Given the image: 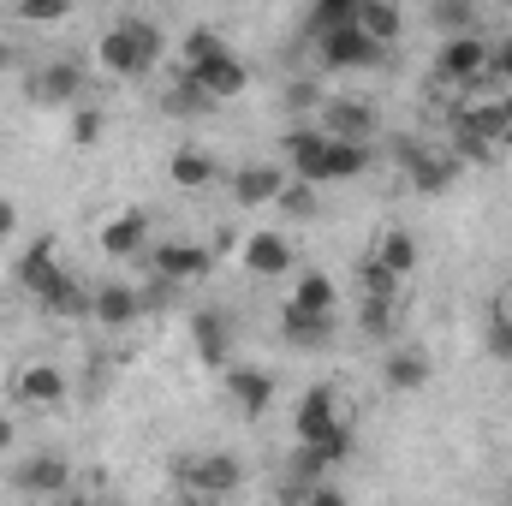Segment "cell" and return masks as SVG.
<instances>
[{
	"label": "cell",
	"mask_w": 512,
	"mask_h": 506,
	"mask_svg": "<svg viewBox=\"0 0 512 506\" xmlns=\"http://www.w3.org/2000/svg\"><path fill=\"white\" fill-rule=\"evenodd\" d=\"M173 471H179V489L191 495V506H215L221 495H233L245 483V465L233 453H191Z\"/></svg>",
	"instance_id": "cell-2"
},
{
	"label": "cell",
	"mask_w": 512,
	"mask_h": 506,
	"mask_svg": "<svg viewBox=\"0 0 512 506\" xmlns=\"http://www.w3.org/2000/svg\"><path fill=\"white\" fill-rule=\"evenodd\" d=\"M358 30H364L376 48H393V42H399V30H405V12H399V6H387V0H358Z\"/></svg>",
	"instance_id": "cell-17"
},
{
	"label": "cell",
	"mask_w": 512,
	"mask_h": 506,
	"mask_svg": "<svg viewBox=\"0 0 512 506\" xmlns=\"http://www.w3.org/2000/svg\"><path fill=\"white\" fill-rule=\"evenodd\" d=\"M393 155H399V167L411 173V185H417V191H429V197H435V191H447V179H453V155H435V149H429V143H417V137H399V143H393Z\"/></svg>",
	"instance_id": "cell-8"
},
{
	"label": "cell",
	"mask_w": 512,
	"mask_h": 506,
	"mask_svg": "<svg viewBox=\"0 0 512 506\" xmlns=\"http://www.w3.org/2000/svg\"><path fill=\"white\" fill-rule=\"evenodd\" d=\"M143 239H149V215H143V209H126L120 221L102 227V251L108 256H137L143 251Z\"/></svg>",
	"instance_id": "cell-19"
},
{
	"label": "cell",
	"mask_w": 512,
	"mask_h": 506,
	"mask_svg": "<svg viewBox=\"0 0 512 506\" xmlns=\"http://www.w3.org/2000/svg\"><path fill=\"white\" fill-rule=\"evenodd\" d=\"M227 393L239 399L245 417H262L268 399H274V376H268V370H227Z\"/></svg>",
	"instance_id": "cell-18"
},
{
	"label": "cell",
	"mask_w": 512,
	"mask_h": 506,
	"mask_svg": "<svg viewBox=\"0 0 512 506\" xmlns=\"http://www.w3.org/2000/svg\"><path fill=\"white\" fill-rule=\"evenodd\" d=\"M423 381H429V358H423L417 346L387 352V387H393V393H417Z\"/></svg>",
	"instance_id": "cell-20"
},
{
	"label": "cell",
	"mask_w": 512,
	"mask_h": 506,
	"mask_svg": "<svg viewBox=\"0 0 512 506\" xmlns=\"http://www.w3.org/2000/svg\"><path fill=\"white\" fill-rule=\"evenodd\" d=\"M72 506H90V501H72Z\"/></svg>",
	"instance_id": "cell-43"
},
{
	"label": "cell",
	"mask_w": 512,
	"mask_h": 506,
	"mask_svg": "<svg viewBox=\"0 0 512 506\" xmlns=\"http://www.w3.org/2000/svg\"><path fill=\"white\" fill-rule=\"evenodd\" d=\"M96 137H102V114H96V108H78V120H72V143H78V149H96Z\"/></svg>",
	"instance_id": "cell-32"
},
{
	"label": "cell",
	"mask_w": 512,
	"mask_h": 506,
	"mask_svg": "<svg viewBox=\"0 0 512 506\" xmlns=\"http://www.w3.org/2000/svg\"><path fill=\"white\" fill-rule=\"evenodd\" d=\"M6 66H12V48H6V42H0V72H6Z\"/></svg>",
	"instance_id": "cell-41"
},
{
	"label": "cell",
	"mask_w": 512,
	"mask_h": 506,
	"mask_svg": "<svg viewBox=\"0 0 512 506\" xmlns=\"http://www.w3.org/2000/svg\"><path fill=\"white\" fill-rule=\"evenodd\" d=\"M316 54H322L328 72H370V66L387 60V48H376L358 24L352 30H334V36H316Z\"/></svg>",
	"instance_id": "cell-4"
},
{
	"label": "cell",
	"mask_w": 512,
	"mask_h": 506,
	"mask_svg": "<svg viewBox=\"0 0 512 506\" xmlns=\"http://www.w3.org/2000/svg\"><path fill=\"white\" fill-rule=\"evenodd\" d=\"M280 328H286V340H292V346H328V334H334V316H310V310H292V304H286Z\"/></svg>",
	"instance_id": "cell-24"
},
{
	"label": "cell",
	"mask_w": 512,
	"mask_h": 506,
	"mask_svg": "<svg viewBox=\"0 0 512 506\" xmlns=\"http://www.w3.org/2000/svg\"><path fill=\"white\" fill-rule=\"evenodd\" d=\"M435 78H447V84H477V78H489V42H483V36H453V42H441Z\"/></svg>",
	"instance_id": "cell-6"
},
{
	"label": "cell",
	"mask_w": 512,
	"mask_h": 506,
	"mask_svg": "<svg viewBox=\"0 0 512 506\" xmlns=\"http://www.w3.org/2000/svg\"><path fill=\"white\" fill-rule=\"evenodd\" d=\"M364 328L370 334H393V304H364Z\"/></svg>",
	"instance_id": "cell-35"
},
{
	"label": "cell",
	"mask_w": 512,
	"mask_h": 506,
	"mask_svg": "<svg viewBox=\"0 0 512 506\" xmlns=\"http://www.w3.org/2000/svg\"><path fill=\"white\" fill-rule=\"evenodd\" d=\"M18 18H30V24H60L66 6H18Z\"/></svg>",
	"instance_id": "cell-38"
},
{
	"label": "cell",
	"mask_w": 512,
	"mask_h": 506,
	"mask_svg": "<svg viewBox=\"0 0 512 506\" xmlns=\"http://www.w3.org/2000/svg\"><path fill=\"white\" fill-rule=\"evenodd\" d=\"M137 310H143V298H137L131 286H102V292L90 298V316H96V322H108V328H120V322H131Z\"/></svg>",
	"instance_id": "cell-22"
},
{
	"label": "cell",
	"mask_w": 512,
	"mask_h": 506,
	"mask_svg": "<svg viewBox=\"0 0 512 506\" xmlns=\"http://www.w3.org/2000/svg\"><path fill=\"white\" fill-rule=\"evenodd\" d=\"M12 233H18V209H12V203H6V197H0V245H6V239H12Z\"/></svg>",
	"instance_id": "cell-39"
},
{
	"label": "cell",
	"mask_w": 512,
	"mask_h": 506,
	"mask_svg": "<svg viewBox=\"0 0 512 506\" xmlns=\"http://www.w3.org/2000/svg\"><path fill=\"white\" fill-rule=\"evenodd\" d=\"M84 96V66L78 60H48L30 72V102L42 108H60V102H78Z\"/></svg>",
	"instance_id": "cell-9"
},
{
	"label": "cell",
	"mask_w": 512,
	"mask_h": 506,
	"mask_svg": "<svg viewBox=\"0 0 512 506\" xmlns=\"http://www.w3.org/2000/svg\"><path fill=\"white\" fill-rule=\"evenodd\" d=\"M96 54H102V66L114 78H143L161 60V30L149 18H114V30L96 42Z\"/></svg>",
	"instance_id": "cell-1"
},
{
	"label": "cell",
	"mask_w": 512,
	"mask_h": 506,
	"mask_svg": "<svg viewBox=\"0 0 512 506\" xmlns=\"http://www.w3.org/2000/svg\"><path fill=\"white\" fill-rule=\"evenodd\" d=\"M370 167V143H334L328 137V149H322V161L310 167V179L304 185H334V179H358Z\"/></svg>",
	"instance_id": "cell-11"
},
{
	"label": "cell",
	"mask_w": 512,
	"mask_h": 506,
	"mask_svg": "<svg viewBox=\"0 0 512 506\" xmlns=\"http://www.w3.org/2000/svg\"><path fill=\"white\" fill-rule=\"evenodd\" d=\"M66 477H72V465L60 453H36V459H24L12 471V489H24V495H66Z\"/></svg>",
	"instance_id": "cell-12"
},
{
	"label": "cell",
	"mask_w": 512,
	"mask_h": 506,
	"mask_svg": "<svg viewBox=\"0 0 512 506\" xmlns=\"http://www.w3.org/2000/svg\"><path fill=\"white\" fill-rule=\"evenodd\" d=\"M215 54H227V42H221L209 24H197V30L185 36V66H203V60H215Z\"/></svg>",
	"instance_id": "cell-29"
},
{
	"label": "cell",
	"mask_w": 512,
	"mask_h": 506,
	"mask_svg": "<svg viewBox=\"0 0 512 506\" xmlns=\"http://www.w3.org/2000/svg\"><path fill=\"white\" fill-rule=\"evenodd\" d=\"M292 310H310V316H334V280L328 274H298V286H292Z\"/></svg>",
	"instance_id": "cell-23"
},
{
	"label": "cell",
	"mask_w": 512,
	"mask_h": 506,
	"mask_svg": "<svg viewBox=\"0 0 512 506\" xmlns=\"http://www.w3.org/2000/svg\"><path fill=\"white\" fill-rule=\"evenodd\" d=\"M429 24L447 30V42H453V36H477V30H471V24H477V6H465V0H435V6H429Z\"/></svg>",
	"instance_id": "cell-27"
},
{
	"label": "cell",
	"mask_w": 512,
	"mask_h": 506,
	"mask_svg": "<svg viewBox=\"0 0 512 506\" xmlns=\"http://www.w3.org/2000/svg\"><path fill=\"white\" fill-rule=\"evenodd\" d=\"M322 137L334 143H370L376 137V108L358 96H328L322 102Z\"/></svg>",
	"instance_id": "cell-5"
},
{
	"label": "cell",
	"mask_w": 512,
	"mask_h": 506,
	"mask_svg": "<svg viewBox=\"0 0 512 506\" xmlns=\"http://www.w3.org/2000/svg\"><path fill=\"white\" fill-rule=\"evenodd\" d=\"M358 280H364V304H399V286H405V280H393L382 262H364Z\"/></svg>",
	"instance_id": "cell-28"
},
{
	"label": "cell",
	"mask_w": 512,
	"mask_h": 506,
	"mask_svg": "<svg viewBox=\"0 0 512 506\" xmlns=\"http://www.w3.org/2000/svg\"><path fill=\"white\" fill-rule=\"evenodd\" d=\"M370 262H382L393 280H405V274L417 268V239H411V233H382V245H376Z\"/></svg>",
	"instance_id": "cell-25"
},
{
	"label": "cell",
	"mask_w": 512,
	"mask_h": 506,
	"mask_svg": "<svg viewBox=\"0 0 512 506\" xmlns=\"http://www.w3.org/2000/svg\"><path fill=\"white\" fill-rule=\"evenodd\" d=\"M161 108H167V114H185V120H191V114H209L215 102H209V96H203L197 84H185V78H179V90H173V96H167Z\"/></svg>",
	"instance_id": "cell-30"
},
{
	"label": "cell",
	"mask_w": 512,
	"mask_h": 506,
	"mask_svg": "<svg viewBox=\"0 0 512 506\" xmlns=\"http://www.w3.org/2000/svg\"><path fill=\"white\" fill-rule=\"evenodd\" d=\"M245 268L262 280H280V274H292V245L280 233H256V239H245Z\"/></svg>",
	"instance_id": "cell-15"
},
{
	"label": "cell",
	"mask_w": 512,
	"mask_h": 506,
	"mask_svg": "<svg viewBox=\"0 0 512 506\" xmlns=\"http://www.w3.org/2000/svg\"><path fill=\"white\" fill-rule=\"evenodd\" d=\"M149 262H155V280H167V286H185V280L209 274L215 251H209V245H185V239H161V245L149 251Z\"/></svg>",
	"instance_id": "cell-7"
},
{
	"label": "cell",
	"mask_w": 512,
	"mask_h": 506,
	"mask_svg": "<svg viewBox=\"0 0 512 506\" xmlns=\"http://www.w3.org/2000/svg\"><path fill=\"white\" fill-rule=\"evenodd\" d=\"M489 352H495L501 364H512V316H495V322H489Z\"/></svg>",
	"instance_id": "cell-34"
},
{
	"label": "cell",
	"mask_w": 512,
	"mask_h": 506,
	"mask_svg": "<svg viewBox=\"0 0 512 506\" xmlns=\"http://www.w3.org/2000/svg\"><path fill=\"white\" fill-rule=\"evenodd\" d=\"M501 114H507V131H512V96H501Z\"/></svg>",
	"instance_id": "cell-42"
},
{
	"label": "cell",
	"mask_w": 512,
	"mask_h": 506,
	"mask_svg": "<svg viewBox=\"0 0 512 506\" xmlns=\"http://www.w3.org/2000/svg\"><path fill=\"white\" fill-rule=\"evenodd\" d=\"M18 399L24 405H66V376L54 370V364H30V370H18Z\"/></svg>",
	"instance_id": "cell-16"
},
{
	"label": "cell",
	"mask_w": 512,
	"mask_h": 506,
	"mask_svg": "<svg viewBox=\"0 0 512 506\" xmlns=\"http://www.w3.org/2000/svg\"><path fill=\"white\" fill-rule=\"evenodd\" d=\"M280 191H286V167H280V161H251V167H239V173H233V197H239L245 209L274 203Z\"/></svg>",
	"instance_id": "cell-13"
},
{
	"label": "cell",
	"mask_w": 512,
	"mask_h": 506,
	"mask_svg": "<svg viewBox=\"0 0 512 506\" xmlns=\"http://www.w3.org/2000/svg\"><path fill=\"white\" fill-rule=\"evenodd\" d=\"M286 108H322V90L316 84H292L286 90Z\"/></svg>",
	"instance_id": "cell-37"
},
{
	"label": "cell",
	"mask_w": 512,
	"mask_h": 506,
	"mask_svg": "<svg viewBox=\"0 0 512 506\" xmlns=\"http://www.w3.org/2000/svg\"><path fill=\"white\" fill-rule=\"evenodd\" d=\"M191 346H197V358L203 364H227V346H233V334H227V316L221 310H197L191 316Z\"/></svg>",
	"instance_id": "cell-14"
},
{
	"label": "cell",
	"mask_w": 512,
	"mask_h": 506,
	"mask_svg": "<svg viewBox=\"0 0 512 506\" xmlns=\"http://www.w3.org/2000/svg\"><path fill=\"white\" fill-rule=\"evenodd\" d=\"M215 179H221V167H215L203 149H179V155H173V185H179V191H209Z\"/></svg>",
	"instance_id": "cell-21"
},
{
	"label": "cell",
	"mask_w": 512,
	"mask_h": 506,
	"mask_svg": "<svg viewBox=\"0 0 512 506\" xmlns=\"http://www.w3.org/2000/svg\"><path fill=\"white\" fill-rule=\"evenodd\" d=\"M286 215H316V185H298V179H286V191L274 197Z\"/></svg>",
	"instance_id": "cell-31"
},
{
	"label": "cell",
	"mask_w": 512,
	"mask_h": 506,
	"mask_svg": "<svg viewBox=\"0 0 512 506\" xmlns=\"http://www.w3.org/2000/svg\"><path fill=\"white\" fill-rule=\"evenodd\" d=\"M358 24V0H316L310 6V36H334Z\"/></svg>",
	"instance_id": "cell-26"
},
{
	"label": "cell",
	"mask_w": 512,
	"mask_h": 506,
	"mask_svg": "<svg viewBox=\"0 0 512 506\" xmlns=\"http://www.w3.org/2000/svg\"><path fill=\"white\" fill-rule=\"evenodd\" d=\"M185 84H197V90L221 108L227 96L245 90V66H239V54L227 48V54H215V60H203V66H185Z\"/></svg>",
	"instance_id": "cell-10"
},
{
	"label": "cell",
	"mask_w": 512,
	"mask_h": 506,
	"mask_svg": "<svg viewBox=\"0 0 512 506\" xmlns=\"http://www.w3.org/2000/svg\"><path fill=\"white\" fill-rule=\"evenodd\" d=\"M304 506H352L334 483H316V489H304Z\"/></svg>",
	"instance_id": "cell-36"
},
{
	"label": "cell",
	"mask_w": 512,
	"mask_h": 506,
	"mask_svg": "<svg viewBox=\"0 0 512 506\" xmlns=\"http://www.w3.org/2000/svg\"><path fill=\"white\" fill-rule=\"evenodd\" d=\"M12 441H18V435H12V417H0V453H6Z\"/></svg>",
	"instance_id": "cell-40"
},
{
	"label": "cell",
	"mask_w": 512,
	"mask_h": 506,
	"mask_svg": "<svg viewBox=\"0 0 512 506\" xmlns=\"http://www.w3.org/2000/svg\"><path fill=\"white\" fill-rule=\"evenodd\" d=\"M489 78H495V84H512V36L489 42Z\"/></svg>",
	"instance_id": "cell-33"
},
{
	"label": "cell",
	"mask_w": 512,
	"mask_h": 506,
	"mask_svg": "<svg viewBox=\"0 0 512 506\" xmlns=\"http://www.w3.org/2000/svg\"><path fill=\"white\" fill-rule=\"evenodd\" d=\"M340 435H352V429H346V417H340L334 387H310V393L298 399V447H328V441H340Z\"/></svg>",
	"instance_id": "cell-3"
}]
</instances>
